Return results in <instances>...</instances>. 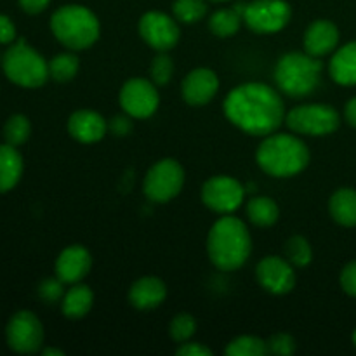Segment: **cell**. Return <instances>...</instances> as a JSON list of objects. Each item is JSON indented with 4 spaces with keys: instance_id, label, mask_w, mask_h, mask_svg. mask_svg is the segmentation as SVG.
<instances>
[{
    "instance_id": "1",
    "label": "cell",
    "mask_w": 356,
    "mask_h": 356,
    "mask_svg": "<svg viewBox=\"0 0 356 356\" xmlns=\"http://www.w3.org/2000/svg\"><path fill=\"white\" fill-rule=\"evenodd\" d=\"M225 115L247 134L270 136L285 120V104L280 94L266 83H242L226 96Z\"/></svg>"
},
{
    "instance_id": "2",
    "label": "cell",
    "mask_w": 356,
    "mask_h": 356,
    "mask_svg": "<svg viewBox=\"0 0 356 356\" xmlns=\"http://www.w3.org/2000/svg\"><path fill=\"white\" fill-rule=\"evenodd\" d=\"M252 250L245 222L232 214L218 219L207 236L209 259L218 270L235 271L245 264Z\"/></svg>"
},
{
    "instance_id": "3",
    "label": "cell",
    "mask_w": 356,
    "mask_h": 356,
    "mask_svg": "<svg viewBox=\"0 0 356 356\" xmlns=\"http://www.w3.org/2000/svg\"><path fill=\"white\" fill-rule=\"evenodd\" d=\"M256 160L270 176L291 177L308 167L309 149L292 134H270L257 148Z\"/></svg>"
},
{
    "instance_id": "4",
    "label": "cell",
    "mask_w": 356,
    "mask_h": 356,
    "mask_svg": "<svg viewBox=\"0 0 356 356\" xmlns=\"http://www.w3.org/2000/svg\"><path fill=\"white\" fill-rule=\"evenodd\" d=\"M51 30L70 51H83L99 38V19L83 6H63L52 14Z\"/></svg>"
},
{
    "instance_id": "5",
    "label": "cell",
    "mask_w": 356,
    "mask_h": 356,
    "mask_svg": "<svg viewBox=\"0 0 356 356\" xmlns=\"http://www.w3.org/2000/svg\"><path fill=\"white\" fill-rule=\"evenodd\" d=\"M322 68L320 59L308 52H289L275 66V82L287 96H309L320 86Z\"/></svg>"
},
{
    "instance_id": "6",
    "label": "cell",
    "mask_w": 356,
    "mask_h": 356,
    "mask_svg": "<svg viewBox=\"0 0 356 356\" xmlns=\"http://www.w3.org/2000/svg\"><path fill=\"white\" fill-rule=\"evenodd\" d=\"M3 73L13 83L28 89H35L47 82L49 63L35 49L19 38L3 56Z\"/></svg>"
},
{
    "instance_id": "7",
    "label": "cell",
    "mask_w": 356,
    "mask_h": 356,
    "mask_svg": "<svg viewBox=\"0 0 356 356\" xmlns=\"http://www.w3.org/2000/svg\"><path fill=\"white\" fill-rule=\"evenodd\" d=\"M184 184V170L174 159H163L156 162L146 172L143 191L153 204H165L179 195Z\"/></svg>"
},
{
    "instance_id": "8",
    "label": "cell",
    "mask_w": 356,
    "mask_h": 356,
    "mask_svg": "<svg viewBox=\"0 0 356 356\" xmlns=\"http://www.w3.org/2000/svg\"><path fill=\"white\" fill-rule=\"evenodd\" d=\"M285 124L298 134L327 136L337 131L341 118L329 104H302L285 115Z\"/></svg>"
},
{
    "instance_id": "9",
    "label": "cell",
    "mask_w": 356,
    "mask_h": 356,
    "mask_svg": "<svg viewBox=\"0 0 356 356\" xmlns=\"http://www.w3.org/2000/svg\"><path fill=\"white\" fill-rule=\"evenodd\" d=\"M291 16L292 9L285 0H254L243 6V23L261 35L284 30Z\"/></svg>"
},
{
    "instance_id": "10",
    "label": "cell",
    "mask_w": 356,
    "mask_h": 356,
    "mask_svg": "<svg viewBox=\"0 0 356 356\" xmlns=\"http://www.w3.org/2000/svg\"><path fill=\"white\" fill-rule=\"evenodd\" d=\"M245 198V190L229 176H214L202 186V202L218 214H232Z\"/></svg>"
},
{
    "instance_id": "11",
    "label": "cell",
    "mask_w": 356,
    "mask_h": 356,
    "mask_svg": "<svg viewBox=\"0 0 356 356\" xmlns=\"http://www.w3.org/2000/svg\"><path fill=\"white\" fill-rule=\"evenodd\" d=\"M6 339L16 353H35L44 344V327L31 312H17L7 323Z\"/></svg>"
},
{
    "instance_id": "12",
    "label": "cell",
    "mask_w": 356,
    "mask_h": 356,
    "mask_svg": "<svg viewBox=\"0 0 356 356\" xmlns=\"http://www.w3.org/2000/svg\"><path fill=\"white\" fill-rule=\"evenodd\" d=\"M118 101L122 110L132 118H148L159 108L160 96L152 80L131 79L120 89Z\"/></svg>"
},
{
    "instance_id": "13",
    "label": "cell",
    "mask_w": 356,
    "mask_h": 356,
    "mask_svg": "<svg viewBox=\"0 0 356 356\" xmlns=\"http://www.w3.org/2000/svg\"><path fill=\"white\" fill-rule=\"evenodd\" d=\"M139 33L143 40L159 52H167L179 42L181 31L177 19L159 10H149L139 21Z\"/></svg>"
},
{
    "instance_id": "14",
    "label": "cell",
    "mask_w": 356,
    "mask_h": 356,
    "mask_svg": "<svg viewBox=\"0 0 356 356\" xmlns=\"http://www.w3.org/2000/svg\"><path fill=\"white\" fill-rule=\"evenodd\" d=\"M256 277L261 287L271 294L284 296L291 292L296 285V273L287 259L277 256H268L257 264Z\"/></svg>"
},
{
    "instance_id": "15",
    "label": "cell",
    "mask_w": 356,
    "mask_h": 356,
    "mask_svg": "<svg viewBox=\"0 0 356 356\" xmlns=\"http://www.w3.org/2000/svg\"><path fill=\"white\" fill-rule=\"evenodd\" d=\"M92 257L82 245H70L59 254L56 261V277L65 285L80 284L89 275Z\"/></svg>"
},
{
    "instance_id": "16",
    "label": "cell",
    "mask_w": 356,
    "mask_h": 356,
    "mask_svg": "<svg viewBox=\"0 0 356 356\" xmlns=\"http://www.w3.org/2000/svg\"><path fill=\"white\" fill-rule=\"evenodd\" d=\"M219 90V79L212 70L197 68L183 80V97L191 106H204L214 99Z\"/></svg>"
},
{
    "instance_id": "17",
    "label": "cell",
    "mask_w": 356,
    "mask_h": 356,
    "mask_svg": "<svg viewBox=\"0 0 356 356\" xmlns=\"http://www.w3.org/2000/svg\"><path fill=\"white\" fill-rule=\"evenodd\" d=\"M68 132L79 143H97L106 136L108 124L99 113L90 110H79L70 117Z\"/></svg>"
},
{
    "instance_id": "18",
    "label": "cell",
    "mask_w": 356,
    "mask_h": 356,
    "mask_svg": "<svg viewBox=\"0 0 356 356\" xmlns=\"http://www.w3.org/2000/svg\"><path fill=\"white\" fill-rule=\"evenodd\" d=\"M339 44V30L329 19L313 21L305 33V49L315 58L330 54Z\"/></svg>"
},
{
    "instance_id": "19",
    "label": "cell",
    "mask_w": 356,
    "mask_h": 356,
    "mask_svg": "<svg viewBox=\"0 0 356 356\" xmlns=\"http://www.w3.org/2000/svg\"><path fill=\"white\" fill-rule=\"evenodd\" d=\"M167 296V287L160 278L156 277H143L132 284L129 291V302L136 309H153L163 302Z\"/></svg>"
},
{
    "instance_id": "20",
    "label": "cell",
    "mask_w": 356,
    "mask_h": 356,
    "mask_svg": "<svg viewBox=\"0 0 356 356\" xmlns=\"http://www.w3.org/2000/svg\"><path fill=\"white\" fill-rule=\"evenodd\" d=\"M329 72L339 86H356V42H350L336 51L330 59Z\"/></svg>"
},
{
    "instance_id": "21",
    "label": "cell",
    "mask_w": 356,
    "mask_h": 356,
    "mask_svg": "<svg viewBox=\"0 0 356 356\" xmlns=\"http://www.w3.org/2000/svg\"><path fill=\"white\" fill-rule=\"evenodd\" d=\"M94 294L87 285L73 284L61 299L63 315L70 320H80L92 309Z\"/></svg>"
},
{
    "instance_id": "22",
    "label": "cell",
    "mask_w": 356,
    "mask_h": 356,
    "mask_svg": "<svg viewBox=\"0 0 356 356\" xmlns=\"http://www.w3.org/2000/svg\"><path fill=\"white\" fill-rule=\"evenodd\" d=\"M23 159L16 146L0 145V193L10 191L21 179Z\"/></svg>"
},
{
    "instance_id": "23",
    "label": "cell",
    "mask_w": 356,
    "mask_h": 356,
    "mask_svg": "<svg viewBox=\"0 0 356 356\" xmlns=\"http://www.w3.org/2000/svg\"><path fill=\"white\" fill-rule=\"evenodd\" d=\"M329 212L334 221L346 228L356 226V190L339 188L329 200Z\"/></svg>"
},
{
    "instance_id": "24",
    "label": "cell",
    "mask_w": 356,
    "mask_h": 356,
    "mask_svg": "<svg viewBox=\"0 0 356 356\" xmlns=\"http://www.w3.org/2000/svg\"><path fill=\"white\" fill-rule=\"evenodd\" d=\"M243 23V6L219 9L209 19V28L219 38H228L240 30Z\"/></svg>"
},
{
    "instance_id": "25",
    "label": "cell",
    "mask_w": 356,
    "mask_h": 356,
    "mask_svg": "<svg viewBox=\"0 0 356 356\" xmlns=\"http://www.w3.org/2000/svg\"><path fill=\"white\" fill-rule=\"evenodd\" d=\"M245 212L249 216V221L259 228H270L278 221V216H280L277 202L268 197H256L247 202Z\"/></svg>"
},
{
    "instance_id": "26",
    "label": "cell",
    "mask_w": 356,
    "mask_h": 356,
    "mask_svg": "<svg viewBox=\"0 0 356 356\" xmlns=\"http://www.w3.org/2000/svg\"><path fill=\"white\" fill-rule=\"evenodd\" d=\"M80 61L75 54L72 52H63L58 54L56 58H52L49 61V76L54 79L56 82H70V80L75 79V75L79 73Z\"/></svg>"
},
{
    "instance_id": "27",
    "label": "cell",
    "mask_w": 356,
    "mask_h": 356,
    "mask_svg": "<svg viewBox=\"0 0 356 356\" xmlns=\"http://www.w3.org/2000/svg\"><path fill=\"white\" fill-rule=\"evenodd\" d=\"M285 257L296 268H305L312 263L313 250L308 240L301 235L291 236L285 242Z\"/></svg>"
},
{
    "instance_id": "28",
    "label": "cell",
    "mask_w": 356,
    "mask_h": 356,
    "mask_svg": "<svg viewBox=\"0 0 356 356\" xmlns=\"http://www.w3.org/2000/svg\"><path fill=\"white\" fill-rule=\"evenodd\" d=\"M228 356H264L268 355L266 341L256 336H240L226 346Z\"/></svg>"
},
{
    "instance_id": "29",
    "label": "cell",
    "mask_w": 356,
    "mask_h": 356,
    "mask_svg": "<svg viewBox=\"0 0 356 356\" xmlns=\"http://www.w3.org/2000/svg\"><path fill=\"white\" fill-rule=\"evenodd\" d=\"M172 13L179 23L193 24L205 17L207 3L204 0H176L172 6Z\"/></svg>"
},
{
    "instance_id": "30",
    "label": "cell",
    "mask_w": 356,
    "mask_h": 356,
    "mask_svg": "<svg viewBox=\"0 0 356 356\" xmlns=\"http://www.w3.org/2000/svg\"><path fill=\"white\" fill-rule=\"evenodd\" d=\"M30 120L24 115H13L3 125V138H6L7 145L10 146H21L23 143H26L30 138Z\"/></svg>"
},
{
    "instance_id": "31",
    "label": "cell",
    "mask_w": 356,
    "mask_h": 356,
    "mask_svg": "<svg viewBox=\"0 0 356 356\" xmlns=\"http://www.w3.org/2000/svg\"><path fill=\"white\" fill-rule=\"evenodd\" d=\"M169 332L170 337H172L177 344L186 343V341H190L191 337L195 336V332H197V320L191 315H188V313H179V315L174 316L172 322H170Z\"/></svg>"
},
{
    "instance_id": "32",
    "label": "cell",
    "mask_w": 356,
    "mask_h": 356,
    "mask_svg": "<svg viewBox=\"0 0 356 356\" xmlns=\"http://www.w3.org/2000/svg\"><path fill=\"white\" fill-rule=\"evenodd\" d=\"M149 75H152V82L155 86H165L170 82L174 75V61L167 52H159L153 58L152 66H149Z\"/></svg>"
},
{
    "instance_id": "33",
    "label": "cell",
    "mask_w": 356,
    "mask_h": 356,
    "mask_svg": "<svg viewBox=\"0 0 356 356\" xmlns=\"http://www.w3.org/2000/svg\"><path fill=\"white\" fill-rule=\"evenodd\" d=\"M268 355H278V356H289L296 351L294 337L289 334H275L266 341Z\"/></svg>"
},
{
    "instance_id": "34",
    "label": "cell",
    "mask_w": 356,
    "mask_h": 356,
    "mask_svg": "<svg viewBox=\"0 0 356 356\" xmlns=\"http://www.w3.org/2000/svg\"><path fill=\"white\" fill-rule=\"evenodd\" d=\"M63 285L65 284H63L58 277L47 278V280H44L40 285H38V296L42 298V301L49 302V305L61 301L63 296H65V289H63Z\"/></svg>"
},
{
    "instance_id": "35",
    "label": "cell",
    "mask_w": 356,
    "mask_h": 356,
    "mask_svg": "<svg viewBox=\"0 0 356 356\" xmlns=\"http://www.w3.org/2000/svg\"><path fill=\"white\" fill-rule=\"evenodd\" d=\"M341 287L351 298H356V261H351L341 271Z\"/></svg>"
},
{
    "instance_id": "36",
    "label": "cell",
    "mask_w": 356,
    "mask_h": 356,
    "mask_svg": "<svg viewBox=\"0 0 356 356\" xmlns=\"http://www.w3.org/2000/svg\"><path fill=\"white\" fill-rule=\"evenodd\" d=\"M131 115H115L113 118L108 124V129L113 132L117 138H124V136H129L132 132V120Z\"/></svg>"
},
{
    "instance_id": "37",
    "label": "cell",
    "mask_w": 356,
    "mask_h": 356,
    "mask_svg": "<svg viewBox=\"0 0 356 356\" xmlns=\"http://www.w3.org/2000/svg\"><path fill=\"white\" fill-rule=\"evenodd\" d=\"M176 355H181V356H212V351L209 350L207 346H204V344L190 343V341H186V343L179 344V348L176 350Z\"/></svg>"
},
{
    "instance_id": "38",
    "label": "cell",
    "mask_w": 356,
    "mask_h": 356,
    "mask_svg": "<svg viewBox=\"0 0 356 356\" xmlns=\"http://www.w3.org/2000/svg\"><path fill=\"white\" fill-rule=\"evenodd\" d=\"M16 40V26L10 17L0 14V44H10Z\"/></svg>"
},
{
    "instance_id": "39",
    "label": "cell",
    "mask_w": 356,
    "mask_h": 356,
    "mask_svg": "<svg viewBox=\"0 0 356 356\" xmlns=\"http://www.w3.org/2000/svg\"><path fill=\"white\" fill-rule=\"evenodd\" d=\"M51 0H19L21 9L26 14H40L42 10L47 9Z\"/></svg>"
},
{
    "instance_id": "40",
    "label": "cell",
    "mask_w": 356,
    "mask_h": 356,
    "mask_svg": "<svg viewBox=\"0 0 356 356\" xmlns=\"http://www.w3.org/2000/svg\"><path fill=\"white\" fill-rule=\"evenodd\" d=\"M344 117H346L348 124L356 129V97L348 101L346 108H344Z\"/></svg>"
},
{
    "instance_id": "41",
    "label": "cell",
    "mask_w": 356,
    "mask_h": 356,
    "mask_svg": "<svg viewBox=\"0 0 356 356\" xmlns=\"http://www.w3.org/2000/svg\"><path fill=\"white\" fill-rule=\"evenodd\" d=\"M42 355L44 356H63L61 350H56V348H45V350H42Z\"/></svg>"
},
{
    "instance_id": "42",
    "label": "cell",
    "mask_w": 356,
    "mask_h": 356,
    "mask_svg": "<svg viewBox=\"0 0 356 356\" xmlns=\"http://www.w3.org/2000/svg\"><path fill=\"white\" fill-rule=\"evenodd\" d=\"M353 344H355V348H356V330L353 332Z\"/></svg>"
},
{
    "instance_id": "43",
    "label": "cell",
    "mask_w": 356,
    "mask_h": 356,
    "mask_svg": "<svg viewBox=\"0 0 356 356\" xmlns=\"http://www.w3.org/2000/svg\"><path fill=\"white\" fill-rule=\"evenodd\" d=\"M212 2H226V0H212Z\"/></svg>"
}]
</instances>
